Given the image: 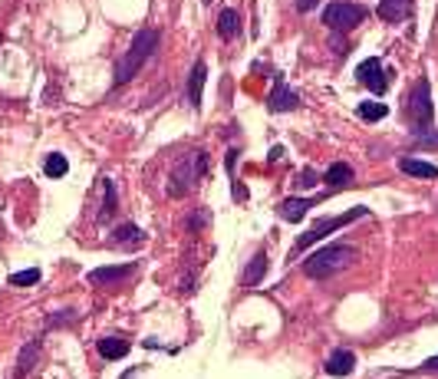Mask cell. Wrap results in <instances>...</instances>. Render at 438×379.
I'll use <instances>...</instances> for the list:
<instances>
[{
    "label": "cell",
    "instance_id": "5b68a950",
    "mask_svg": "<svg viewBox=\"0 0 438 379\" xmlns=\"http://www.w3.org/2000/svg\"><path fill=\"white\" fill-rule=\"evenodd\" d=\"M359 218H369V208H350V211H343V215H336V218H320L313 227H307L300 238H297V244H293V254H300V251H307L310 244H316V241H323V238H330L333 231H339V227H346V225H352V221H359Z\"/></svg>",
    "mask_w": 438,
    "mask_h": 379
},
{
    "label": "cell",
    "instance_id": "83f0119b",
    "mask_svg": "<svg viewBox=\"0 0 438 379\" xmlns=\"http://www.w3.org/2000/svg\"><path fill=\"white\" fill-rule=\"evenodd\" d=\"M422 373H438V356H432V360L422 363Z\"/></svg>",
    "mask_w": 438,
    "mask_h": 379
},
{
    "label": "cell",
    "instance_id": "603a6c76",
    "mask_svg": "<svg viewBox=\"0 0 438 379\" xmlns=\"http://www.w3.org/2000/svg\"><path fill=\"white\" fill-rule=\"evenodd\" d=\"M40 267H26V271H17V274H10V284L13 287H33V284H40Z\"/></svg>",
    "mask_w": 438,
    "mask_h": 379
},
{
    "label": "cell",
    "instance_id": "484cf974",
    "mask_svg": "<svg viewBox=\"0 0 438 379\" xmlns=\"http://www.w3.org/2000/svg\"><path fill=\"white\" fill-rule=\"evenodd\" d=\"M313 185H316V172H310V168H307V172L300 175V188H313Z\"/></svg>",
    "mask_w": 438,
    "mask_h": 379
},
{
    "label": "cell",
    "instance_id": "ba28073f",
    "mask_svg": "<svg viewBox=\"0 0 438 379\" xmlns=\"http://www.w3.org/2000/svg\"><path fill=\"white\" fill-rule=\"evenodd\" d=\"M297 106H300V96L287 86V79H277L270 96H267V109L270 113H293Z\"/></svg>",
    "mask_w": 438,
    "mask_h": 379
},
{
    "label": "cell",
    "instance_id": "6da1fadb",
    "mask_svg": "<svg viewBox=\"0 0 438 379\" xmlns=\"http://www.w3.org/2000/svg\"><path fill=\"white\" fill-rule=\"evenodd\" d=\"M356 257H359V251L350 248V244H330V248L310 254L303 261V274L310 280H326V277H333V274H343L346 267H352Z\"/></svg>",
    "mask_w": 438,
    "mask_h": 379
},
{
    "label": "cell",
    "instance_id": "5bb4252c",
    "mask_svg": "<svg viewBox=\"0 0 438 379\" xmlns=\"http://www.w3.org/2000/svg\"><path fill=\"white\" fill-rule=\"evenodd\" d=\"M96 350H99L102 360H122V356H129L132 343L122 340V337H106V340L96 343Z\"/></svg>",
    "mask_w": 438,
    "mask_h": 379
},
{
    "label": "cell",
    "instance_id": "3957f363",
    "mask_svg": "<svg viewBox=\"0 0 438 379\" xmlns=\"http://www.w3.org/2000/svg\"><path fill=\"white\" fill-rule=\"evenodd\" d=\"M208 172V155L204 152H188L185 159H178L175 172L168 175V195L172 198H185L188 191L198 185Z\"/></svg>",
    "mask_w": 438,
    "mask_h": 379
},
{
    "label": "cell",
    "instance_id": "f546056e",
    "mask_svg": "<svg viewBox=\"0 0 438 379\" xmlns=\"http://www.w3.org/2000/svg\"><path fill=\"white\" fill-rule=\"evenodd\" d=\"M284 159V149H270V162H280Z\"/></svg>",
    "mask_w": 438,
    "mask_h": 379
},
{
    "label": "cell",
    "instance_id": "30bf717a",
    "mask_svg": "<svg viewBox=\"0 0 438 379\" xmlns=\"http://www.w3.org/2000/svg\"><path fill=\"white\" fill-rule=\"evenodd\" d=\"M379 20L382 24H402L412 17V0H379Z\"/></svg>",
    "mask_w": 438,
    "mask_h": 379
},
{
    "label": "cell",
    "instance_id": "ffe728a7",
    "mask_svg": "<svg viewBox=\"0 0 438 379\" xmlns=\"http://www.w3.org/2000/svg\"><path fill=\"white\" fill-rule=\"evenodd\" d=\"M115 244H125V248H142V241H145V231L136 225H122V227H115Z\"/></svg>",
    "mask_w": 438,
    "mask_h": 379
},
{
    "label": "cell",
    "instance_id": "2e32d148",
    "mask_svg": "<svg viewBox=\"0 0 438 379\" xmlns=\"http://www.w3.org/2000/svg\"><path fill=\"white\" fill-rule=\"evenodd\" d=\"M399 172L412 178H438V168L432 162H422V159H399Z\"/></svg>",
    "mask_w": 438,
    "mask_h": 379
},
{
    "label": "cell",
    "instance_id": "7c38bea8",
    "mask_svg": "<svg viewBox=\"0 0 438 379\" xmlns=\"http://www.w3.org/2000/svg\"><path fill=\"white\" fill-rule=\"evenodd\" d=\"M352 369H356V356H352L350 350H333V356L326 360V373H330V376H336V379L350 376Z\"/></svg>",
    "mask_w": 438,
    "mask_h": 379
},
{
    "label": "cell",
    "instance_id": "4dcf8cb0",
    "mask_svg": "<svg viewBox=\"0 0 438 379\" xmlns=\"http://www.w3.org/2000/svg\"><path fill=\"white\" fill-rule=\"evenodd\" d=\"M201 3H211V0H201Z\"/></svg>",
    "mask_w": 438,
    "mask_h": 379
},
{
    "label": "cell",
    "instance_id": "d4e9b609",
    "mask_svg": "<svg viewBox=\"0 0 438 379\" xmlns=\"http://www.w3.org/2000/svg\"><path fill=\"white\" fill-rule=\"evenodd\" d=\"M415 145H422V149H438V132H432V136L419 132V136H415Z\"/></svg>",
    "mask_w": 438,
    "mask_h": 379
},
{
    "label": "cell",
    "instance_id": "4fadbf2b",
    "mask_svg": "<svg viewBox=\"0 0 438 379\" xmlns=\"http://www.w3.org/2000/svg\"><path fill=\"white\" fill-rule=\"evenodd\" d=\"M263 274H267V254L257 251L254 257L248 261V267H244V274H241V284L244 287H254V284H261Z\"/></svg>",
    "mask_w": 438,
    "mask_h": 379
},
{
    "label": "cell",
    "instance_id": "277c9868",
    "mask_svg": "<svg viewBox=\"0 0 438 379\" xmlns=\"http://www.w3.org/2000/svg\"><path fill=\"white\" fill-rule=\"evenodd\" d=\"M435 119V102H432V86L428 79H419L409 96H405V122L415 129V132H425Z\"/></svg>",
    "mask_w": 438,
    "mask_h": 379
},
{
    "label": "cell",
    "instance_id": "d6986e66",
    "mask_svg": "<svg viewBox=\"0 0 438 379\" xmlns=\"http://www.w3.org/2000/svg\"><path fill=\"white\" fill-rule=\"evenodd\" d=\"M37 356H40V343L37 340H30L24 346V350H20V360H17V369H13V379H24L26 376V369L33 366V363H37Z\"/></svg>",
    "mask_w": 438,
    "mask_h": 379
},
{
    "label": "cell",
    "instance_id": "7402d4cb",
    "mask_svg": "<svg viewBox=\"0 0 438 379\" xmlns=\"http://www.w3.org/2000/svg\"><path fill=\"white\" fill-rule=\"evenodd\" d=\"M359 119L363 122H379V119H386V113H389V106L386 102H375V99H366V102H359Z\"/></svg>",
    "mask_w": 438,
    "mask_h": 379
},
{
    "label": "cell",
    "instance_id": "cb8c5ba5",
    "mask_svg": "<svg viewBox=\"0 0 438 379\" xmlns=\"http://www.w3.org/2000/svg\"><path fill=\"white\" fill-rule=\"evenodd\" d=\"M102 188H106V202H102L99 221H109V218H113V211H115V185L106 178V182H102Z\"/></svg>",
    "mask_w": 438,
    "mask_h": 379
},
{
    "label": "cell",
    "instance_id": "44dd1931",
    "mask_svg": "<svg viewBox=\"0 0 438 379\" xmlns=\"http://www.w3.org/2000/svg\"><path fill=\"white\" fill-rule=\"evenodd\" d=\"M43 172H47V178H63L70 172V159L60 155V152H50V155L43 159Z\"/></svg>",
    "mask_w": 438,
    "mask_h": 379
},
{
    "label": "cell",
    "instance_id": "f1b7e54d",
    "mask_svg": "<svg viewBox=\"0 0 438 379\" xmlns=\"http://www.w3.org/2000/svg\"><path fill=\"white\" fill-rule=\"evenodd\" d=\"M313 7H316V0H297V10H300V13L313 10Z\"/></svg>",
    "mask_w": 438,
    "mask_h": 379
},
{
    "label": "cell",
    "instance_id": "ac0fdd59",
    "mask_svg": "<svg viewBox=\"0 0 438 379\" xmlns=\"http://www.w3.org/2000/svg\"><path fill=\"white\" fill-rule=\"evenodd\" d=\"M241 33V13L238 10H221L218 13V37L234 40Z\"/></svg>",
    "mask_w": 438,
    "mask_h": 379
},
{
    "label": "cell",
    "instance_id": "52a82bcc",
    "mask_svg": "<svg viewBox=\"0 0 438 379\" xmlns=\"http://www.w3.org/2000/svg\"><path fill=\"white\" fill-rule=\"evenodd\" d=\"M389 70H382V60H375V56H369V60H363V63L356 66V79L363 83L369 92H375V96H382L389 89Z\"/></svg>",
    "mask_w": 438,
    "mask_h": 379
},
{
    "label": "cell",
    "instance_id": "9a60e30c",
    "mask_svg": "<svg viewBox=\"0 0 438 379\" xmlns=\"http://www.w3.org/2000/svg\"><path fill=\"white\" fill-rule=\"evenodd\" d=\"M326 185L333 191H343L352 185V165L346 162H333L330 165V172H326Z\"/></svg>",
    "mask_w": 438,
    "mask_h": 379
},
{
    "label": "cell",
    "instance_id": "8992f818",
    "mask_svg": "<svg viewBox=\"0 0 438 379\" xmlns=\"http://www.w3.org/2000/svg\"><path fill=\"white\" fill-rule=\"evenodd\" d=\"M366 20V7L363 3H350V0H336L323 10V24L336 33H350L352 26H359Z\"/></svg>",
    "mask_w": 438,
    "mask_h": 379
},
{
    "label": "cell",
    "instance_id": "8fae6325",
    "mask_svg": "<svg viewBox=\"0 0 438 379\" xmlns=\"http://www.w3.org/2000/svg\"><path fill=\"white\" fill-rule=\"evenodd\" d=\"M316 202H320V198H284V202H280V218L290 221V225H297V221L307 218V211H310Z\"/></svg>",
    "mask_w": 438,
    "mask_h": 379
},
{
    "label": "cell",
    "instance_id": "e0dca14e",
    "mask_svg": "<svg viewBox=\"0 0 438 379\" xmlns=\"http://www.w3.org/2000/svg\"><path fill=\"white\" fill-rule=\"evenodd\" d=\"M204 76H208V66L198 60V63L191 66V76H188V99H191V106H195V109H201V89H204Z\"/></svg>",
    "mask_w": 438,
    "mask_h": 379
},
{
    "label": "cell",
    "instance_id": "7a4b0ae2",
    "mask_svg": "<svg viewBox=\"0 0 438 379\" xmlns=\"http://www.w3.org/2000/svg\"><path fill=\"white\" fill-rule=\"evenodd\" d=\"M155 47H159V30H152V26H145V30H138L136 37H132V43H129V50L122 53V60H119V66H115V76H113V86H125L132 76L142 70V66L149 63V56L155 53Z\"/></svg>",
    "mask_w": 438,
    "mask_h": 379
},
{
    "label": "cell",
    "instance_id": "4316f807",
    "mask_svg": "<svg viewBox=\"0 0 438 379\" xmlns=\"http://www.w3.org/2000/svg\"><path fill=\"white\" fill-rule=\"evenodd\" d=\"M73 310H70V314H66V310H63V314H56V320H50V327H60V323H66V320H70V323H73Z\"/></svg>",
    "mask_w": 438,
    "mask_h": 379
},
{
    "label": "cell",
    "instance_id": "9c48e42d",
    "mask_svg": "<svg viewBox=\"0 0 438 379\" xmlns=\"http://www.w3.org/2000/svg\"><path fill=\"white\" fill-rule=\"evenodd\" d=\"M136 271V264H115V267H96V271H89L86 280L92 284V287H113V284H119L122 277H129Z\"/></svg>",
    "mask_w": 438,
    "mask_h": 379
}]
</instances>
